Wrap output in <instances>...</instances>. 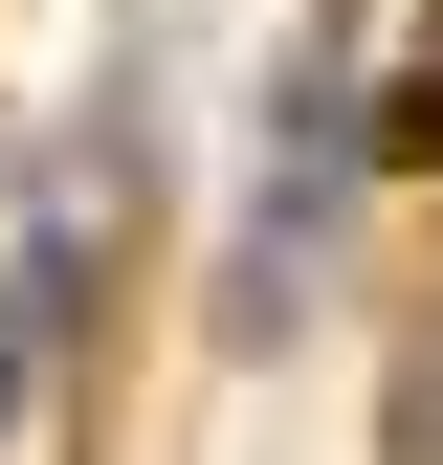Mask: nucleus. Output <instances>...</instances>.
<instances>
[{
	"label": "nucleus",
	"instance_id": "f257e3e1",
	"mask_svg": "<svg viewBox=\"0 0 443 465\" xmlns=\"http://www.w3.org/2000/svg\"><path fill=\"white\" fill-rule=\"evenodd\" d=\"M332 222H355V67H310L266 89V178H244V332H289L310 288H332Z\"/></svg>",
	"mask_w": 443,
	"mask_h": 465
},
{
	"label": "nucleus",
	"instance_id": "f03ea898",
	"mask_svg": "<svg viewBox=\"0 0 443 465\" xmlns=\"http://www.w3.org/2000/svg\"><path fill=\"white\" fill-rule=\"evenodd\" d=\"M44 332H67V244H23V288H0V399L44 377Z\"/></svg>",
	"mask_w": 443,
	"mask_h": 465
},
{
	"label": "nucleus",
	"instance_id": "7ed1b4c3",
	"mask_svg": "<svg viewBox=\"0 0 443 465\" xmlns=\"http://www.w3.org/2000/svg\"><path fill=\"white\" fill-rule=\"evenodd\" d=\"M355 111H377V89H355ZM355 155H421V178H443V45H421V67H399V111H377Z\"/></svg>",
	"mask_w": 443,
	"mask_h": 465
}]
</instances>
